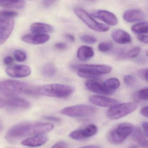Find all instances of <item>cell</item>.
<instances>
[{"instance_id": "obj_1", "label": "cell", "mask_w": 148, "mask_h": 148, "mask_svg": "<svg viewBox=\"0 0 148 148\" xmlns=\"http://www.w3.org/2000/svg\"><path fill=\"white\" fill-rule=\"evenodd\" d=\"M53 124L47 123H23L10 128L5 138L10 143H14L21 139L30 136L42 135L52 131Z\"/></svg>"}, {"instance_id": "obj_2", "label": "cell", "mask_w": 148, "mask_h": 148, "mask_svg": "<svg viewBox=\"0 0 148 148\" xmlns=\"http://www.w3.org/2000/svg\"><path fill=\"white\" fill-rule=\"evenodd\" d=\"M73 87L59 83H52L37 87L38 96L43 95L59 98L69 97L74 93Z\"/></svg>"}, {"instance_id": "obj_3", "label": "cell", "mask_w": 148, "mask_h": 148, "mask_svg": "<svg viewBox=\"0 0 148 148\" xmlns=\"http://www.w3.org/2000/svg\"><path fill=\"white\" fill-rule=\"evenodd\" d=\"M30 85L26 83L15 80H7L0 82V92L8 96H15L26 94Z\"/></svg>"}, {"instance_id": "obj_4", "label": "cell", "mask_w": 148, "mask_h": 148, "mask_svg": "<svg viewBox=\"0 0 148 148\" xmlns=\"http://www.w3.org/2000/svg\"><path fill=\"white\" fill-rule=\"evenodd\" d=\"M134 130L133 124L121 123L110 132L108 136L109 141L115 145L121 144L133 133Z\"/></svg>"}, {"instance_id": "obj_5", "label": "cell", "mask_w": 148, "mask_h": 148, "mask_svg": "<svg viewBox=\"0 0 148 148\" xmlns=\"http://www.w3.org/2000/svg\"><path fill=\"white\" fill-rule=\"evenodd\" d=\"M97 109L90 105L79 104L67 107L62 109L60 113L63 115L72 117H89L95 115Z\"/></svg>"}, {"instance_id": "obj_6", "label": "cell", "mask_w": 148, "mask_h": 148, "mask_svg": "<svg viewBox=\"0 0 148 148\" xmlns=\"http://www.w3.org/2000/svg\"><path fill=\"white\" fill-rule=\"evenodd\" d=\"M137 104L134 103H119L110 107L107 112L109 119L116 120L123 118L136 110Z\"/></svg>"}, {"instance_id": "obj_7", "label": "cell", "mask_w": 148, "mask_h": 148, "mask_svg": "<svg viewBox=\"0 0 148 148\" xmlns=\"http://www.w3.org/2000/svg\"><path fill=\"white\" fill-rule=\"evenodd\" d=\"M74 12L75 14L91 29L100 32H107L109 30L108 26L97 21L82 8H75Z\"/></svg>"}, {"instance_id": "obj_8", "label": "cell", "mask_w": 148, "mask_h": 148, "mask_svg": "<svg viewBox=\"0 0 148 148\" xmlns=\"http://www.w3.org/2000/svg\"><path fill=\"white\" fill-rule=\"evenodd\" d=\"M72 67L77 71H87L100 76L101 75L109 74L112 70V68L110 66L104 64H75Z\"/></svg>"}, {"instance_id": "obj_9", "label": "cell", "mask_w": 148, "mask_h": 148, "mask_svg": "<svg viewBox=\"0 0 148 148\" xmlns=\"http://www.w3.org/2000/svg\"><path fill=\"white\" fill-rule=\"evenodd\" d=\"M14 25V18L0 16V44H3L11 34Z\"/></svg>"}, {"instance_id": "obj_10", "label": "cell", "mask_w": 148, "mask_h": 148, "mask_svg": "<svg viewBox=\"0 0 148 148\" xmlns=\"http://www.w3.org/2000/svg\"><path fill=\"white\" fill-rule=\"evenodd\" d=\"M97 131L98 129L96 125L90 124L83 129L73 131L70 133L69 136L73 140H81L92 137L97 134Z\"/></svg>"}, {"instance_id": "obj_11", "label": "cell", "mask_w": 148, "mask_h": 148, "mask_svg": "<svg viewBox=\"0 0 148 148\" xmlns=\"http://www.w3.org/2000/svg\"><path fill=\"white\" fill-rule=\"evenodd\" d=\"M5 101V107L10 110L27 109L30 106V102L22 97L12 96Z\"/></svg>"}, {"instance_id": "obj_12", "label": "cell", "mask_w": 148, "mask_h": 148, "mask_svg": "<svg viewBox=\"0 0 148 148\" xmlns=\"http://www.w3.org/2000/svg\"><path fill=\"white\" fill-rule=\"evenodd\" d=\"M6 73L10 77L23 78L30 75L31 70L28 66L24 65H14L9 66L6 70Z\"/></svg>"}, {"instance_id": "obj_13", "label": "cell", "mask_w": 148, "mask_h": 148, "mask_svg": "<svg viewBox=\"0 0 148 148\" xmlns=\"http://www.w3.org/2000/svg\"><path fill=\"white\" fill-rule=\"evenodd\" d=\"M90 14L110 26H115L118 23V19L116 16L108 10H98L93 11Z\"/></svg>"}, {"instance_id": "obj_14", "label": "cell", "mask_w": 148, "mask_h": 148, "mask_svg": "<svg viewBox=\"0 0 148 148\" xmlns=\"http://www.w3.org/2000/svg\"><path fill=\"white\" fill-rule=\"evenodd\" d=\"M90 103L100 107H111L118 103V101L107 96L100 95H92L89 97Z\"/></svg>"}, {"instance_id": "obj_15", "label": "cell", "mask_w": 148, "mask_h": 148, "mask_svg": "<svg viewBox=\"0 0 148 148\" xmlns=\"http://www.w3.org/2000/svg\"><path fill=\"white\" fill-rule=\"evenodd\" d=\"M50 39L47 34H32L23 35L22 39L23 41L29 44L39 45L47 42Z\"/></svg>"}, {"instance_id": "obj_16", "label": "cell", "mask_w": 148, "mask_h": 148, "mask_svg": "<svg viewBox=\"0 0 148 148\" xmlns=\"http://www.w3.org/2000/svg\"><path fill=\"white\" fill-rule=\"evenodd\" d=\"M144 12L138 9H132L126 10L123 14V19L127 22L133 23L142 21L145 18Z\"/></svg>"}, {"instance_id": "obj_17", "label": "cell", "mask_w": 148, "mask_h": 148, "mask_svg": "<svg viewBox=\"0 0 148 148\" xmlns=\"http://www.w3.org/2000/svg\"><path fill=\"white\" fill-rule=\"evenodd\" d=\"M111 36L113 40L118 44H127L132 41L130 35L127 31L120 29L113 30Z\"/></svg>"}, {"instance_id": "obj_18", "label": "cell", "mask_w": 148, "mask_h": 148, "mask_svg": "<svg viewBox=\"0 0 148 148\" xmlns=\"http://www.w3.org/2000/svg\"><path fill=\"white\" fill-rule=\"evenodd\" d=\"M85 85L87 89L91 92L101 94L110 95L109 93L103 85V82H100L94 79H89L85 82Z\"/></svg>"}, {"instance_id": "obj_19", "label": "cell", "mask_w": 148, "mask_h": 148, "mask_svg": "<svg viewBox=\"0 0 148 148\" xmlns=\"http://www.w3.org/2000/svg\"><path fill=\"white\" fill-rule=\"evenodd\" d=\"M48 140V137L44 135L29 137L21 142L23 146L29 147H39L44 145Z\"/></svg>"}, {"instance_id": "obj_20", "label": "cell", "mask_w": 148, "mask_h": 148, "mask_svg": "<svg viewBox=\"0 0 148 148\" xmlns=\"http://www.w3.org/2000/svg\"><path fill=\"white\" fill-rule=\"evenodd\" d=\"M30 30L32 33L47 34L53 32L54 28L53 26L47 23L36 22L31 25Z\"/></svg>"}, {"instance_id": "obj_21", "label": "cell", "mask_w": 148, "mask_h": 148, "mask_svg": "<svg viewBox=\"0 0 148 148\" xmlns=\"http://www.w3.org/2000/svg\"><path fill=\"white\" fill-rule=\"evenodd\" d=\"M95 53L91 47L88 46H82L77 50V56L80 61H85L92 58Z\"/></svg>"}, {"instance_id": "obj_22", "label": "cell", "mask_w": 148, "mask_h": 148, "mask_svg": "<svg viewBox=\"0 0 148 148\" xmlns=\"http://www.w3.org/2000/svg\"><path fill=\"white\" fill-rule=\"evenodd\" d=\"M141 51V48L139 46L134 47L127 51H121L118 53V57L121 59H134L139 56Z\"/></svg>"}, {"instance_id": "obj_23", "label": "cell", "mask_w": 148, "mask_h": 148, "mask_svg": "<svg viewBox=\"0 0 148 148\" xmlns=\"http://www.w3.org/2000/svg\"><path fill=\"white\" fill-rule=\"evenodd\" d=\"M103 85L110 95L114 93L121 86V82L117 78H110L103 82Z\"/></svg>"}, {"instance_id": "obj_24", "label": "cell", "mask_w": 148, "mask_h": 148, "mask_svg": "<svg viewBox=\"0 0 148 148\" xmlns=\"http://www.w3.org/2000/svg\"><path fill=\"white\" fill-rule=\"evenodd\" d=\"M133 137L135 141L143 147L148 148V140L140 129L136 128L133 132Z\"/></svg>"}, {"instance_id": "obj_25", "label": "cell", "mask_w": 148, "mask_h": 148, "mask_svg": "<svg viewBox=\"0 0 148 148\" xmlns=\"http://www.w3.org/2000/svg\"><path fill=\"white\" fill-rule=\"evenodd\" d=\"M26 3L25 1H0V6L7 8L21 9L24 8Z\"/></svg>"}, {"instance_id": "obj_26", "label": "cell", "mask_w": 148, "mask_h": 148, "mask_svg": "<svg viewBox=\"0 0 148 148\" xmlns=\"http://www.w3.org/2000/svg\"><path fill=\"white\" fill-rule=\"evenodd\" d=\"M131 29L133 32L138 34H148V22L138 23L132 26Z\"/></svg>"}, {"instance_id": "obj_27", "label": "cell", "mask_w": 148, "mask_h": 148, "mask_svg": "<svg viewBox=\"0 0 148 148\" xmlns=\"http://www.w3.org/2000/svg\"><path fill=\"white\" fill-rule=\"evenodd\" d=\"M56 73V68L55 65L52 63H46L43 65L41 69V74L45 77H53Z\"/></svg>"}, {"instance_id": "obj_28", "label": "cell", "mask_w": 148, "mask_h": 148, "mask_svg": "<svg viewBox=\"0 0 148 148\" xmlns=\"http://www.w3.org/2000/svg\"><path fill=\"white\" fill-rule=\"evenodd\" d=\"M134 99L136 102L141 100H148V87L140 89L134 95Z\"/></svg>"}, {"instance_id": "obj_29", "label": "cell", "mask_w": 148, "mask_h": 148, "mask_svg": "<svg viewBox=\"0 0 148 148\" xmlns=\"http://www.w3.org/2000/svg\"><path fill=\"white\" fill-rule=\"evenodd\" d=\"M113 48V45L112 43L108 42H104L99 43L98 49L99 51L103 53L109 52Z\"/></svg>"}, {"instance_id": "obj_30", "label": "cell", "mask_w": 148, "mask_h": 148, "mask_svg": "<svg viewBox=\"0 0 148 148\" xmlns=\"http://www.w3.org/2000/svg\"><path fill=\"white\" fill-rule=\"evenodd\" d=\"M15 59L18 62H23L27 59V54L23 50H17L14 52Z\"/></svg>"}, {"instance_id": "obj_31", "label": "cell", "mask_w": 148, "mask_h": 148, "mask_svg": "<svg viewBox=\"0 0 148 148\" xmlns=\"http://www.w3.org/2000/svg\"><path fill=\"white\" fill-rule=\"evenodd\" d=\"M80 39L83 42L89 44H94L97 41L95 36L90 35H82L80 36Z\"/></svg>"}, {"instance_id": "obj_32", "label": "cell", "mask_w": 148, "mask_h": 148, "mask_svg": "<svg viewBox=\"0 0 148 148\" xmlns=\"http://www.w3.org/2000/svg\"><path fill=\"white\" fill-rule=\"evenodd\" d=\"M18 15V13L12 10H4L0 11V16L6 18H14Z\"/></svg>"}, {"instance_id": "obj_33", "label": "cell", "mask_w": 148, "mask_h": 148, "mask_svg": "<svg viewBox=\"0 0 148 148\" xmlns=\"http://www.w3.org/2000/svg\"><path fill=\"white\" fill-rule=\"evenodd\" d=\"M123 81L127 86L131 87L135 83L136 80L134 77L130 75H127L124 76Z\"/></svg>"}, {"instance_id": "obj_34", "label": "cell", "mask_w": 148, "mask_h": 148, "mask_svg": "<svg viewBox=\"0 0 148 148\" xmlns=\"http://www.w3.org/2000/svg\"><path fill=\"white\" fill-rule=\"evenodd\" d=\"M43 119L55 122H60L61 121V118L57 116H47L43 117Z\"/></svg>"}, {"instance_id": "obj_35", "label": "cell", "mask_w": 148, "mask_h": 148, "mask_svg": "<svg viewBox=\"0 0 148 148\" xmlns=\"http://www.w3.org/2000/svg\"><path fill=\"white\" fill-rule=\"evenodd\" d=\"M69 145L65 141H60L54 145L51 148H68Z\"/></svg>"}, {"instance_id": "obj_36", "label": "cell", "mask_w": 148, "mask_h": 148, "mask_svg": "<svg viewBox=\"0 0 148 148\" xmlns=\"http://www.w3.org/2000/svg\"><path fill=\"white\" fill-rule=\"evenodd\" d=\"M137 38L138 40L141 42L146 44L148 43V35L144 34H140L138 35Z\"/></svg>"}, {"instance_id": "obj_37", "label": "cell", "mask_w": 148, "mask_h": 148, "mask_svg": "<svg viewBox=\"0 0 148 148\" xmlns=\"http://www.w3.org/2000/svg\"><path fill=\"white\" fill-rule=\"evenodd\" d=\"M55 47L57 49L63 50L66 49V48L67 45L65 43L59 42L57 43L55 45Z\"/></svg>"}, {"instance_id": "obj_38", "label": "cell", "mask_w": 148, "mask_h": 148, "mask_svg": "<svg viewBox=\"0 0 148 148\" xmlns=\"http://www.w3.org/2000/svg\"><path fill=\"white\" fill-rule=\"evenodd\" d=\"M140 73L143 78L148 82V68L140 71Z\"/></svg>"}, {"instance_id": "obj_39", "label": "cell", "mask_w": 148, "mask_h": 148, "mask_svg": "<svg viewBox=\"0 0 148 148\" xmlns=\"http://www.w3.org/2000/svg\"><path fill=\"white\" fill-rule=\"evenodd\" d=\"M14 61V59L13 57L11 56H7L3 59V63L6 65H10Z\"/></svg>"}, {"instance_id": "obj_40", "label": "cell", "mask_w": 148, "mask_h": 148, "mask_svg": "<svg viewBox=\"0 0 148 148\" xmlns=\"http://www.w3.org/2000/svg\"><path fill=\"white\" fill-rule=\"evenodd\" d=\"M143 129L144 131V134L148 138V122H143L142 124Z\"/></svg>"}, {"instance_id": "obj_41", "label": "cell", "mask_w": 148, "mask_h": 148, "mask_svg": "<svg viewBox=\"0 0 148 148\" xmlns=\"http://www.w3.org/2000/svg\"><path fill=\"white\" fill-rule=\"evenodd\" d=\"M140 114L143 116L148 118V106L143 108L141 109Z\"/></svg>"}, {"instance_id": "obj_42", "label": "cell", "mask_w": 148, "mask_h": 148, "mask_svg": "<svg viewBox=\"0 0 148 148\" xmlns=\"http://www.w3.org/2000/svg\"><path fill=\"white\" fill-rule=\"evenodd\" d=\"M56 1H43V4L44 7L46 8H48V7H50L52 6L53 4L56 2Z\"/></svg>"}, {"instance_id": "obj_43", "label": "cell", "mask_w": 148, "mask_h": 148, "mask_svg": "<svg viewBox=\"0 0 148 148\" xmlns=\"http://www.w3.org/2000/svg\"><path fill=\"white\" fill-rule=\"evenodd\" d=\"M65 37H66V39H67L68 41H69L73 42H74L75 41V36H74L72 34H65Z\"/></svg>"}, {"instance_id": "obj_44", "label": "cell", "mask_w": 148, "mask_h": 148, "mask_svg": "<svg viewBox=\"0 0 148 148\" xmlns=\"http://www.w3.org/2000/svg\"><path fill=\"white\" fill-rule=\"evenodd\" d=\"M78 148H101L100 146L98 145H92L89 146H85V147H82Z\"/></svg>"}, {"instance_id": "obj_45", "label": "cell", "mask_w": 148, "mask_h": 148, "mask_svg": "<svg viewBox=\"0 0 148 148\" xmlns=\"http://www.w3.org/2000/svg\"><path fill=\"white\" fill-rule=\"evenodd\" d=\"M5 106V100L3 99L2 98L0 97V108L3 107Z\"/></svg>"}, {"instance_id": "obj_46", "label": "cell", "mask_w": 148, "mask_h": 148, "mask_svg": "<svg viewBox=\"0 0 148 148\" xmlns=\"http://www.w3.org/2000/svg\"><path fill=\"white\" fill-rule=\"evenodd\" d=\"M2 126L0 124V132H1V131L2 129Z\"/></svg>"}, {"instance_id": "obj_47", "label": "cell", "mask_w": 148, "mask_h": 148, "mask_svg": "<svg viewBox=\"0 0 148 148\" xmlns=\"http://www.w3.org/2000/svg\"><path fill=\"white\" fill-rule=\"evenodd\" d=\"M147 56H148V51L147 53Z\"/></svg>"}]
</instances>
